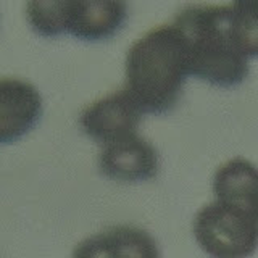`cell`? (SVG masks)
I'll return each instance as SVG.
<instances>
[{
    "mask_svg": "<svg viewBox=\"0 0 258 258\" xmlns=\"http://www.w3.org/2000/svg\"><path fill=\"white\" fill-rule=\"evenodd\" d=\"M189 76L187 42L173 21L147 31L126 53L124 89L142 113L171 110Z\"/></svg>",
    "mask_w": 258,
    "mask_h": 258,
    "instance_id": "6da1fadb",
    "label": "cell"
},
{
    "mask_svg": "<svg viewBox=\"0 0 258 258\" xmlns=\"http://www.w3.org/2000/svg\"><path fill=\"white\" fill-rule=\"evenodd\" d=\"M173 23L187 42L190 76L220 87L244 83L248 58L237 50L231 37L228 4L187 5L177 12Z\"/></svg>",
    "mask_w": 258,
    "mask_h": 258,
    "instance_id": "7a4b0ae2",
    "label": "cell"
},
{
    "mask_svg": "<svg viewBox=\"0 0 258 258\" xmlns=\"http://www.w3.org/2000/svg\"><path fill=\"white\" fill-rule=\"evenodd\" d=\"M192 231L212 258H250L258 248V213L228 199L215 197L202 207Z\"/></svg>",
    "mask_w": 258,
    "mask_h": 258,
    "instance_id": "3957f363",
    "label": "cell"
},
{
    "mask_svg": "<svg viewBox=\"0 0 258 258\" xmlns=\"http://www.w3.org/2000/svg\"><path fill=\"white\" fill-rule=\"evenodd\" d=\"M142 115L141 108L123 87L86 105L79 113L78 123L84 134L103 145L136 134Z\"/></svg>",
    "mask_w": 258,
    "mask_h": 258,
    "instance_id": "277c9868",
    "label": "cell"
},
{
    "mask_svg": "<svg viewBox=\"0 0 258 258\" xmlns=\"http://www.w3.org/2000/svg\"><path fill=\"white\" fill-rule=\"evenodd\" d=\"M99 169L119 182L153 179L160 171V157L153 144L139 133L100 145Z\"/></svg>",
    "mask_w": 258,
    "mask_h": 258,
    "instance_id": "5b68a950",
    "label": "cell"
},
{
    "mask_svg": "<svg viewBox=\"0 0 258 258\" xmlns=\"http://www.w3.org/2000/svg\"><path fill=\"white\" fill-rule=\"evenodd\" d=\"M42 115V95L21 78L0 76V144L20 139Z\"/></svg>",
    "mask_w": 258,
    "mask_h": 258,
    "instance_id": "8992f818",
    "label": "cell"
},
{
    "mask_svg": "<svg viewBox=\"0 0 258 258\" xmlns=\"http://www.w3.org/2000/svg\"><path fill=\"white\" fill-rule=\"evenodd\" d=\"M71 258H161L155 239L136 226H113L81 240Z\"/></svg>",
    "mask_w": 258,
    "mask_h": 258,
    "instance_id": "52a82bcc",
    "label": "cell"
},
{
    "mask_svg": "<svg viewBox=\"0 0 258 258\" xmlns=\"http://www.w3.org/2000/svg\"><path fill=\"white\" fill-rule=\"evenodd\" d=\"M127 18L124 2L67 0V32L83 40H103L123 28Z\"/></svg>",
    "mask_w": 258,
    "mask_h": 258,
    "instance_id": "ba28073f",
    "label": "cell"
},
{
    "mask_svg": "<svg viewBox=\"0 0 258 258\" xmlns=\"http://www.w3.org/2000/svg\"><path fill=\"white\" fill-rule=\"evenodd\" d=\"M213 196L228 199L258 213V166L244 157H234L213 174Z\"/></svg>",
    "mask_w": 258,
    "mask_h": 258,
    "instance_id": "9c48e42d",
    "label": "cell"
},
{
    "mask_svg": "<svg viewBox=\"0 0 258 258\" xmlns=\"http://www.w3.org/2000/svg\"><path fill=\"white\" fill-rule=\"evenodd\" d=\"M26 18L37 34L55 37L67 32V0L28 2Z\"/></svg>",
    "mask_w": 258,
    "mask_h": 258,
    "instance_id": "30bf717a",
    "label": "cell"
}]
</instances>
